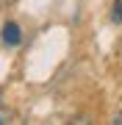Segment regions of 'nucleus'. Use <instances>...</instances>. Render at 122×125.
<instances>
[{"label":"nucleus","mask_w":122,"mask_h":125,"mask_svg":"<svg viewBox=\"0 0 122 125\" xmlns=\"http://www.w3.org/2000/svg\"><path fill=\"white\" fill-rule=\"evenodd\" d=\"M22 42V31H19L17 22H6L3 25V45L6 47H17Z\"/></svg>","instance_id":"nucleus-1"},{"label":"nucleus","mask_w":122,"mask_h":125,"mask_svg":"<svg viewBox=\"0 0 122 125\" xmlns=\"http://www.w3.org/2000/svg\"><path fill=\"white\" fill-rule=\"evenodd\" d=\"M3 122H11V111L0 106V125H3Z\"/></svg>","instance_id":"nucleus-3"},{"label":"nucleus","mask_w":122,"mask_h":125,"mask_svg":"<svg viewBox=\"0 0 122 125\" xmlns=\"http://www.w3.org/2000/svg\"><path fill=\"white\" fill-rule=\"evenodd\" d=\"M111 22L122 25V0H117V3L111 6Z\"/></svg>","instance_id":"nucleus-2"}]
</instances>
